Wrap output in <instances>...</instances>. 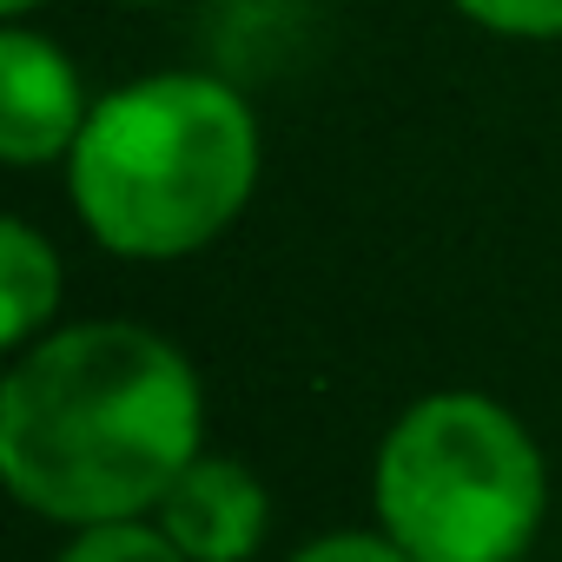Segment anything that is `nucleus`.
<instances>
[{"instance_id":"obj_1","label":"nucleus","mask_w":562,"mask_h":562,"mask_svg":"<svg viewBox=\"0 0 562 562\" xmlns=\"http://www.w3.org/2000/svg\"><path fill=\"white\" fill-rule=\"evenodd\" d=\"M205 457V384L139 318L54 325L0 378V483L60 529L133 522Z\"/></svg>"},{"instance_id":"obj_7","label":"nucleus","mask_w":562,"mask_h":562,"mask_svg":"<svg viewBox=\"0 0 562 562\" xmlns=\"http://www.w3.org/2000/svg\"><path fill=\"white\" fill-rule=\"evenodd\" d=\"M54 562H186V555L172 549V536L153 516H133V522L67 529V542L54 549Z\"/></svg>"},{"instance_id":"obj_6","label":"nucleus","mask_w":562,"mask_h":562,"mask_svg":"<svg viewBox=\"0 0 562 562\" xmlns=\"http://www.w3.org/2000/svg\"><path fill=\"white\" fill-rule=\"evenodd\" d=\"M60 299H67V271L54 238L21 212H8L0 218V351L14 358L34 338H47L60 325Z\"/></svg>"},{"instance_id":"obj_8","label":"nucleus","mask_w":562,"mask_h":562,"mask_svg":"<svg viewBox=\"0 0 562 562\" xmlns=\"http://www.w3.org/2000/svg\"><path fill=\"white\" fill-rule=\"evenodd\" d=\"M450 8L496 41H562V0H450Z\"/></svg>"},{"instance_id":"obj_11","label":"nucleus","mask_w":562,"mask_h":562,"mask_svg":"<svg viewBox=\"0 0 562 562\" xmlns=\"http://www.w3.org/2000/svg\"><path fill=\"white\" fill-rule=\"evenodd\" d=\"M113 8H172V0H113Z\"/></svg>"},{"instance_id":"obj_10","label":"nucleus","mask_w":562,"mask_h":562,"mask_svg":"<svg viewBox=\"0 0 562 562\" xmlns=\"http://www.w3.org/2000/svg\"><path fill=\"white\" fill-rule=\"evenodd\" d=\"M41 8H54V0H0V14H8V21H34Z\"/></svg>"},{"instance_id":"obj_3","label":"nucleus","mask_w":562,"mask_h":562,"mask_svg":"<svg viewBox=\"0 0 562 562\" xmlns=\"http://www.w3.org/2000/svg\"><path fill=\"white\" fill-rule=\"evenodd\" d=\"M371 516L417 562H522L549 516L542 443L483 391H430L378 437Z\"/></svg>"},{"instance_id":"obj_9","label":"nucleus","mask_w":562,"mask_h":562,"mask_svg":"<svg viewBox=\"0 0 562 562\" xmlns=\"http://www.w3.org/2000/svg\"><path fill=\"white\" fill-rule=\"evenodd\" d=\"M285 562H417V555H404L384 529H325V536L299 542Z\"/></svg>"},{"instance_id":"obj_2","label":"nucleus","mask_w":562,"mask_h":562,"mask_svg":"<svg viewBox=\"0 0 562 562\" xmlns=\"http://www.w3.org/2000/svg\"><path fill=\"white\" fill-rule=\"evenodd\" d=\"M265 133L251 100L199 67H159L93 100L67 153L80 232L126 265H172L218 245L251 205Z\"/></svg>"},{"instance_id":"obj_4","label":"nucleus","mask_w":562,"mask_h":562,"mask_svg":"<svg viewBox=\"0 0 562 562\" xmlns=\"http://www.w3.org/2000/svg\"><path fill=\"white\" fill-rule=\"evenodd\" d=\"M87 113L93 93L54 34H41L34 21L0 27V159L14 172L67 166Z\"/></svg>"},{"instance_id":"obj_5","label":"nucleus","mask_w":562,"mask_h":562,"mask_svg":"<svg viewBox=\"0 0 562 562\" xmlns=\"http://www.w3.org/2000/svg\"><path fill=\"white\" fill-rule=\"evenodd\" d=\"M153 522L172 536V549L186 562H251L265 549V529H271V496L245 457L205 450L166 490Z\"/></svg>"}]
</instances>
